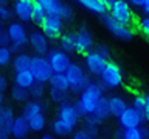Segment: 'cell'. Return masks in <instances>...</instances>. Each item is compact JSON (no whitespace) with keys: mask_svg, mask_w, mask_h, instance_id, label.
<instances>
[{"mask_svg":"<svg viewBox=\"0 0 149 139\" xmlns=\"http://www.w3.org/2000/svg\"><path fill=\"white\" fill-rule=\"evenodd\" d=\"M102 97H104V87L100 83H90L79 94V99L76 100V105H74L76 109L79 111V114H81V117L93 114V111H95Z\"/></svg>","mask_w":149,"mask_h":139,"instance_id":"cell-1","label":"cell"},{"mask_svg":"<svg viewBox=\"0 0 149 139\" xmlns=\"http://www.w3.org/2000/svg\"><path fill=\"white\" fill-rule=\"evenodd\" d=\"M65 78L68 83V91L73 94H81L86 87L90 85V78H88L87 72L82 69V66H79L78 63H72L68 66V69L64 72Z\"/></svg>","mask_w":149,"mask_h":139,"instance_id":"cell-2","label":"cell"},{"mask_svg":"<svg viewBox=\"0 0 149 139\" xmlns=\"http://www.w3.org/2000/svg\"><path fill=\"white\" fill-rule=\"evenodd\" d=\"M6 33L11 41L9 49L13 53H19L28 44V31L22 22H11L6 28Z\"/></svg>","mask_w":149,"mask_h":139,"instance_id":"cell-3","label":"cell"},{"mask_svg":"<svg viewBox=\"0 0 149 139\" xmlns=\"http://www.w3.org/2000/svg\"><path fill=\"white\" fill-rule=\"evenodd\" d=\"M34 2L39 3L48 16H56L62 20H68L73 17V8L62 0H34Z\"/></svg>","mask_w":149,"mask_h":139,"instance_id":"cell-4","label":"cell"},{"mask_svg":"<svg viewBox=\"0 0 149 139\" xmlns=\"http://www.w3.org/2000/svg\"><path fill=\"white\" fill-rule=\"evenodd\" d=\"M101 22L116 39H120V41H132L134 39V36H135L134 30L127 25H123V24H120V22H116L109 13H106V14L101 16Z\"/></svg>","mask_w":149,"mask_h":139,"instance_id":"cell-5","label":"cell"},{"mask_svg":"<svg viewBox=\"0 0 149 139\" xmlns=\"http://www.w3.org/2000/svg\"><path fill=\"white\" fill-rule=\"evenodd\" d=\"M30 72L34 77V81L37 83H48L51 75H53V71H51L48 59L47 56H31V63H30Z\"/></svg>","mask_w":149,"mask_h":139,"instance_id":"cell-6","label":"cell"},{"mask_svg":"<svg viewBox=\"0 0 149 139\" xmlns=\"http://www.w3.org/2000/svg\"><path fill=\"white\" fill-rule=\"evenodd\" d=\"M101 83L100 85L107 89H115L123 83V72H121L120 66L113 61H107L104 71L101 72Z\"/></svg>","mask_w":149,"mask_h":139,"instance_id":"cell-7","label":"cell"},{"mask_svg":"<svg viewBox=\"0 0 149 139\" xmlns=\"http://www.w3.org/2000/svg\"><path fill=\"white\" fill-rule=\"evenodd\" d=\"M109 14L113 17L116 22L123 25H127L130 27L134 22V11H132V6L129 5L126 0H115L112 3V6L109 8Z\"/></svg>","mask_w":149,"mask_h":139,"instance_id":"cell-8","label":"cell"},{"mask_svg":"<svg viewBox=\"0 0 149 139\" xmlns=\"http://www.w3.org/2000/svg\"><path fill=\"white\" fill-rule=\"evenodd\" d=\"M144 113L143 111H138L132 108V106H127L123 113L118 116V123L120 128L123 130H130V128H140L144 123Z\"/></svg>","mask_w":149,"mask_h":139,"instance_id":"cell-9","label":"cell"},{"mask_svg":"<svg viewBox=\"0 0 149 139\" xmlns=\"http://www.w3.org/2000/svg\"><path fill=\"white\" fill-rule=\"evenodd\" d=\"M47 59H48V64H50L53 73H64L68 69L70 64H72L70 55L62 52L61 49L50 50L48 55H47Z\"/></svg>","mask_w":149,"mask_h":139,"instance_id":"cell-10","label":"cell"},{"mask_svg":"<svg viewBox=\"0 0 149 139\" xmlns=\"http://www.w3.org/2000/svg\"><path fill=\"white\" fill-rule=\"evenodd\" d=\"M64 30V20L56 16H45L40 22V31L45 35L47 39H59Z\"/></svg>","mask_w":149,"mask_h":139,"instance_id":"cell-11","label":"cell"},{"mask_svg":"<svg viewBox=\"0 0 149 139\" xmlns=\"http://www.w3.org/2000/svg\"><path fill=\"white\" fill-rule=\"evenodd\" d=\"M106 64H107V59L100 56L95 50H90V52H87L84 55V66H86L87 72L90 73V75L100 77L101 72L104 71Z\"/></svg>","mask_w":149,"mask_h":139,"instance_id":"cell-12","label":"cell"},{"mask_svg":"<svg viewBox=\"0 0 149 139\" xmlns=\"http://www.w3.org/2000/svg\"><path fill=\"white\" fill-rule=\"evenodd\" d=\"M93 47V36L87 27H81L78 33H74V52L86 55Z\"/></svg>","mask_w":149,"mask_h":139,"instance_id":"cell-13","label":"cell"},{"mask_svg":"<svg viewBox=\"0 0 149 139\" xmlns=\"http://www.w3.org/2000/svg\"><path fill=\"white\" fill-rule=\"evenodd\" d=\"M28 44L31 45V49L39 56H47L50 52L48 39L45 38V35L40 30H33L31 33H28Z\"/></svg>","mask_w":149,"mask_h":139,"instance_id":"cell-14","label":"cell"},{"mask_svg":"<svg viewBox=\"0 0 149 139\" xmlns=\"http://www.w3.org/2000/svg\"><path fill=\"white\" fill-rule=\"evenodd\" d=\"M58 119L62 120V122H65L67 125H70V127L76 128L79 119H81V114H79V111L76 109V106L67 102V103H64V105H59Z\"/></svg>","mask_w":149,"mask_h":139,"instance_id":"cell-15","label":"cell"},{"mask_svg":"<svg viewBox=\"0 0 149 139\" xmlns=\"http://www.w3.org/2000/svg\"><path fill=\"white\" fill-rule=\"evenodd\" d=\"M34 0H14L13 2V13L19 19V22H30L31 11Z\"/></svg>","mask_w":149,"mask_h":139,"instance_id":"cell-16","label":"cell"},{"mask_svg":"<svg viewBox=\"0 0 149 139\" xmlns=\"http://www.w3.org/2000/svg\"><path fill=\"white\" fill-rule=\"evenodd\" d=\"M28 133H30V125H28V119L23 117V116H16L14 122L11 125V130H9V134L16 139H22L26 138Z\"/></svg>","mask_w":149,"mask_h":139,"instance_id":"cell-17","label":"cell"},{"mask_svg":"<svg viewBox=\"0 0 149 139\" xmlns=\"http://www.w3.org/2000/svg\"><path fill=\"white\" fill-rule=\"evenodd\" d=\"M14 119H16V116H14V109L11 108V106L3 105L2 108H0V131L9 133Z\"/></svg>","mask_w":149,"mask_h":139,"instance_id":"cell-18","label":"cell"},{"mask_svg":"<svg viewBox=\"0 0 149 139\" xmlns=\"http://www.w3.org/2000/svg\"><path fill=\"white\" fill-rule=\"evenodd\" d=\"M107 106H109V114L113 116V117H118V116L127 108V103H126V100L123 97L112 95L107 99Z\"/></svg>","mask_w":149,"mask_h":139,"instance_id":"cell-19","label":"cell"},{"mask_svg":"<svg viewBox=\"0 0 149 139\" xmlns=\"http://www.w3.org/2000/svg\"><path fill=\"white\" fill-rule=\"evenodd\" d=\"M14 85L23 89H30L34 85V77L30 72V69L26 71H20V72H14Z\"/></svg>","mask_w":149,"mask_h":139,"instance_id":"cell-20","label":"cell"},{"mask_svg":"<svg viewBox=\"0 0 149 139\" xmlns=\"http://www.w3.org/2000/svg\"><path fill=\"white\" fill-rule=\"evenodd\" d=\"M30 63H31V55H28L25 52H19L13 56L11 66L14 69V72H20V71L30 69Z\"/></svg>","mask_w":149,"mask_h":139,"instance_id":"cell-21","label":"cell"},{"mask_svg":"<svg viewBox=\"0 0 149 139\" xmlns=\"http://www.w3.org/2000/svg\"><path fill=\"white\" fill-rule=\"evenodd\" d=\"M51 131H53L54 136H70L74 131V127H70L59 119H54L51 122Z\"/></svg>","mask_w":149,"mask_h":139,"instance_id":"cell-22","label":"cell"},{"mask_svg":"<svg viewBox=\"0 0 149 139\" xmlns=\"http://www.w3.org/2000/svg\"><path fill=\"white\" fill-rule=\"evenodd\" d=\"M42 109H44V105H42L39 100H28L25 103V106H23L22 116L26 119H31L33 116L42 113Z\"/></svg>","mask_w":149,"mask_h":139,"instance_id":"cell-23","label":"cell"},{"mask_svg":"<svg viewBox=\"0 0 149 139\" xmlns=\"http://www.w3.org/2000/svg\"><path fill=\"white\" fill-rule=\"evenodd\" d=\"M76 2L79 3V5H82L86 10L95 13V14L102 16V14H106V13H107V10L102 6V3L100 2V0H76Z\"/></svg>","mask_w":149,"mask_h":139,"instance_id":"cell-24","label":"cell"},{"mask_svg":"<svg viewBox=\"0 0 149 139\" xmlns=\"http://www.w3.org/2000/svg\"><path fill=\"white\" fill-rule=\"evenodd\" d=\"M28 125H30V131L39 133L42 130H45L47 127V117L44 113H39L36 116H33L31 119H28Z\"/></svg>","mask_w":149,"mask_h":139,"instance_id":"cell-25","label":"cell"},{"mask_svg":"<svg viewBox=\"0 0 149 139\" xmlns=\"http://www.w3.org/2000/svg\"><path fill=\"white\" fill-rule=\"evenodd\" d=\"M59 47L65 53L74 52V33H64L59 38Z\"/></svg>","mask_w":149,"mask_h":139,"instance_id":"cell-26","label":"cell"},{"mask_svg":"<svg viewBox=\"0 0 149 139\" xmlns=\"http://www.w3.org/2000/svg\"><path fill=\"white\" fill-rule=\"evenodd\" d=\"M100 125H101V120H98L93 114L86 116V117H84V130L90 133L93 138L96 136L98 130H100Z\"/></svg>","mask_w":149,"mask_h":139,"instance_id":"cell-27","label":"cell"},{"mask_svg":"<svg viewBox=\"0 0 149 139\" xmlns=\"http://www.w3.org/2000/svg\"><path fill=\"white\" fill-rule=\"evenodd\" d=\"M11 99L16 103H26L30 100V92H28V89H23V87H19L14 85L11 87Z\"/></svg>","mask_w":149,"mask_h":139,"instance_id":"cell-28","label":"cell"},{"mask_svg":"<svg viewBox=\"0 0 149 139\" xmlns=\"http://www.w3.org/2000/svg\"><path fill=\"white\" fill-rule=\"evenodd\" d=\"M50 87L53 89H62V91H68V83L64 73H53L50 78Z\"/></svg>","mask_w":149,"mask_h":139,"instance_id":"cell-29","label":"cell"},{"mask_svg":"<svg viewBox=\"0 0 149 139\" xmlns=\"http://www.w3.org/2000/svg\"><path fill=\"white\" fill-rule=\"evenodd\" d=\"M93 116L98 119V120H106L107 117H110V114H109V106H107V99L106 97H102L101 102L98 103V106L95 108V111H93Z\"/></svg>","mask_w":149,"mask_h":139,"instance_id":"cell-30","label":"cell"},{"mask_svg":"<svg viewBox=\"0 0 149 139\" xmlns=\"http://www.w3.org/2000/svg\"><path fill=\"white\" fill-rule=\"evenodd\" d=\"M68 91H62V89H53V87H50V99L51 102H54V103L58 105H64L68 102Z\"/></svg>","mask_w":149,"mask_h":139,"instance_id":"cell-31","label":"cell"},{"mask_svg":"<svg viewBox=\"0 0 149 139\" xmlns=\"http://www.w3.org/2000/svg\"><path fill=\"white\" fill-rule=\"evenodd\" d=\"M45 16H47L45 10L39 5V3L34 2V5H33V11H31V20L34 22V24H39L40 25V22L45 19Z\"/></svg>","mask_w":149,"mask_h":139,"instance_id":"cell-32","label":"cell"},{"mask_svg":"<svg viewBox=\"0 0 149 139\" xmlns=\"http://www.w3.org/2000/svg\"><path fill=\"white\" fill-rule=\"evenodd\" d=\"M28 92H30V97H33L34 100H40L42 97H44V94H45V85L44 83L34 81V85L28 89Z\"/></svg>","mask_w":149,"mask_h":139,"instance_id":"cell-33","label":"cell"},{"mask_svg":"<svg viewBox=\"0 0 149 139\" xmlns=\"http://www.w3.org/2000/svg\"><path fill=\"white\" fill-rule=\"evenodd\" d=\"M13 52L9 47H0V67H8L13 61Z\"/></svg>","mask_w":149,"mask_h":139,"instance_id":"cell-34","label":"cell"},{"mask_svg":"<svg viewBox=\"0 0 149 139\" xmlns=\"http://www.w3.org/2000/svg\"><path fill=\"white\" fill-rule=\"evenodd\" d=\"M121 139H144L141 133V127L140 128H130V130H123Z\"/></svg>","mask_w":149,"mask_h":139,"instance_id":"cell-35","label":"cell"},{"mask_svg":"<svg viewBox=\"0 0 149 139\" xmlns=\"http://www.w3.org/2000/svg\"><path fill=\"white\" fill-rule=\"evenodd\" d=\"M14 17L13 8H9V5H0V20L8 22Z\"/></svg>","mask_w":149,"mask_h":139,"instance_id":"cell-36","label":"cell"},{"mask_svg":"<svg viewBox=\"0 0 149 139\" xmlns=\"http://www.w3.org/2000/svg\"><path fill=\"white\" fill-rule=\"evenodd\" d=\"M144 106H146V95H141V94L134 95V99H132V108L138 109V111H144Z\"/></svg>","mask_w":149,"mask_h":139,"instance_id":"cell-37","label":"cell"},{"mask_svg":"<svg viewBox=\"0 0 149 139\" xmlns=\"http://www.w3.org/2000/svg\"><path fill=\"white\" fill-rule=\"evenodd\" d=\"M138 28H140V31H141L143 35H146L148 38H149V16H144V17L140 19Z\"/></svg>","mask_w":149,"mask_h":139,"instance_id":"cell-38","label":"cell"},{"mask_svg":"<svg viewBox=\"0 0 149 139\" xmlns=\"http://www.w3.org/2000/svg\"><path fill=\"white\" fill-rule=\"evenodd\" d=\"M95 52L100 55V56H102L104 59H107V61H109V58H110V49L107 47L106 44H100V45L95 49Z\"/></svg>","mask_w":149,"mask_h":139,"instance_id":"cell-39","label":"cell"},{"mask_svg":"<svg viewBox=\"0 0 149 139\" xmlns=\"http://www.w3.org/2000/svg\"><path fill=\"white\" fill-rule=\"evenodd\" d=\"M73 139H93V136L88 131H86L84 128H81V130L73 131Z\"/></svg>","mask_w":149,"mask_h":139,"instance_id":"cell-40","label":"cell"},{"mask_svg":"<svg viewBox=\"0 0 149 139\" xmlns=\"http://www.w3.org/2000/svg\"><path fill=\"white\" fill-rule=\"evenodd\" d=\"M9 44H11L9 36L6 33V30H3L2 33H0V47H9Z\"/></svg>","mask_w":149,"mask_h":139,"instance_id":"cell-41","label":"cell"},{"mask_svg":"<svg viewBox=\"0 0 149 139\" xmlns=\"http://www.w3.org/2000/svg\"><path fill=\"white\" fill-rule=\"evenodd\" d=\"M6 87H8V78L3 73H0V94H3L6 91Z\"/></svg>","mask_w":149,"mask_h":139,"instance_id":"cell-42","label":"cell"},{"mask_svg":"<svg viewBox=\"0 0 149 139\" xmlns=\"http://www.w3.org/2000/svg\"><path fill=\"white\" fill-rule=\"evenodd\" d=\"M126 2H127L130 6H137V8H141V6H143V3H144V0H126Z\"/></svg>","mask_w":149,"mask_h":139,"instance_id":"cell-43","label":"cell"},{"mask_svg":"<svg viewBox=\"0 0 149 139\" xmlns=\"http://www.w3.org/2000/svg\"><path fill=\"white\" fill-rule=\"evenodd\" d=\"M143 113H144V119L149 122V94L146 95V106H144V111H143Z\"/></svg>","mask_w":149,"mask_h":139,"instance_id":"cell-44","label":"cell"},{"mask_svg":"<svg viewBox=\"0 0 149 139\" xmlns=\"http://www.w3.org/2000/svg\"><path fill=\"white\" fill-rule=\"evenodd\" d=\"M100 2L102 3V6H104L106 10H109V8L112 6V3H113L115 0H100Z\"/></svg>","mask_w":149,"mask_h":139,"instance_id":"cell-45","label":"cell"},{"mask_svg":"<svg viewBox=\"0 0 149 139\" xmlns=\"http://www.w3.org/2000/svg\"><path fill=\"white\" fill-rule=\"evenodd\" d=\"M141 10H143V13H144L146 16H149V0H144V3H143Z\"/></svg>","mask_w":149,"mask_h":139,"instance_id":"cell-46","label":"cell"},{"mask_svg":"<svg viewBox=\"0 0 149 139\" xmlns=\"http://www.w3.org/2000/svg\"><path fill=\"white\" fill-rule=\"evenodd\" d=\"M40 139H56V136L53 133H45V134H42Z\"/></svg>","mask_w":149,"mask_h":139,"instance_id":"cell-47","label":"cell"},{"mask_svg":"<svg viewBox=\"0 0 149 139\" xmlns=\"http://www.w3.org/2000/svg\"><path fill=\"white\" fill-rule=\"evenodd\" d=\"M141 133H143V138H144V139H149V128L141 127Z\"/></svg>","mask_w":149,"mask_h":139,"instance_id":"cell-48","label":"cell"},{"mask_svg":"<svg viewBox=\"0 0 149 139\" xmlns=\"http://www.w3.org/2000/svg\"><path fill=\"white\" fill-rule=\"evenodd\" d=\"M9 138V133L6 131H0V139H8Z\"/></svg>","mask_w":149,"mask_h":139,"instance_id":"cell-49","label":"cell"},{"mask_svg":"<svg viewBox=\"0 0 149 139\" xmlns=\"http://www.w3.org/2000/svg\"><path fill=\"white\" fill-rule=\"evenodd\" d=\"M3 105H5V95H3V94H0V108H2Z\"/></svg>","mask_w":149,"mask_h":139,"instance_id":"cell-50","label":"cell"},{"mask_svg":"<svg viewBox=\"0 0 149 139\" xmlns=\"http://www.w3.org/2000/svg\"><path fill=\"white\" fill-rule=\"evenodd\" d=\"M9 0H0V5H8Z\"/></svg>","mask_w":149,"mask_h":139,"instance_id":"cell-51","label":"cell"},{"mask_svg":"<svg viewBox=\"0 0 149 139\" xmlns=\"http://www.w3.org/2000/svg\"><path fill=\"white\" fill-rule=\"evenodd\" d=\"M5 28H3V22L2 20H0V33H2V31H3Z\"/></svg>","mask_w":149,"mask_h":139,"instance_id":"cell-52","label":"cell"},{"mask_svg":"<svg viewBox=\"0 0 149 139\" xmlns=\"http://www.w3.org/2000/svg\"><path fill=\"white\" fill-rule=\"evenodd\" d=\"M22 139H30V138H22Z\"/></svg>","mask_w":149,"mask_h":139,"instance_id":"cell-53","label":"cell"},{"mask_svg":"<svg viewBox=\"0 0 149 139\" xmlns=\"http://www.w3.org/2000/svg\"><path fill=\"white\" fill-rule=\"evenodd\" d=\"M93 139H98V138H93Z\"/></svg>","mask_w":149,"mask_h":139,"instance_id":"cell-54","label":"cell"}]
</instances>
